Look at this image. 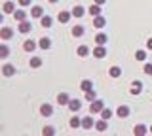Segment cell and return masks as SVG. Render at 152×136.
<instances>
[{
    "label": "cell",
    "mask_w": 152,
    "mask_h": 136,
    "mask_svg": "<svg viewBox=\"0 0 152 136\" xmlns=\"http://www.w3.org/2000/svg\"><path fill=\"white\" fill-rule=\"evenodd\" d=\"M135 59L141 60V63H142V60H146V51L145 49H137L135 51Z\"/></svg>",
    "instance_id": "obj_33"
},
{
    "label": "cell",
    "mask_w": 152,
    "mask_h": 136,
    "mask_svg": "<svg viewBox=\"0 0 152 136\" xmlns=\"http://www.w3.org/2000/svg\"><path fill=\"white\" fill-rule=\"evenodd\" d=\"M129 106H126V104H122V106H118V110H116V115L120 117V119H126L127 115H129Z\"/></svg>",
    "instance_id": "obj_10"
},
{
    "label": "cell",
    "mask_w": 152,
    "mask_h": 136,
    "mask_svg": "<svg viewBox=\"0 0 152 136\" xmlns=\"http://www.w3.org/2000/svg\"><path fill=\"white\" fill-rule=\"evenodd\" d=\"M80 89H82L84 93L91 91V89H93V81H91V79H82V81H80Z\"/></svg>",
    "instance_id": "obj_23"
},
{
    "label": "cell",
    "mask_w": 152,
    "mask_h": 136,
    "mask_svg": "<svg viewBox=\"0 0 152 136\" xmlns=\"http://www.w3.org/2000/svg\"><path fill=\"white\" fill-rule=\"evenodd\" d=\"M2 12H4V13H13V12H15V4H13V2H10V0H8V2H4Z\"/></svg>",
    "instance_id": "obj_26"
},
{
    "label": "cell",
    "mask_w": 152,
    "mask_h": 136,
    "mask_svg": "<svg viewBox=\"0 0 152 136\" xmlns=\"http://www.w3.org/2000/svg\"><path fill=\"white\" fill-rule=\"evenodd\" d=\"M104 2H107V0H95V4H99V6H103Z\"/></svg>",
    "instance_id": "obj_39"
},
{
    "label": "cell",
    "mask_w": 152,
    "mask_h": 136,
    "mask_svg": "<svg viewBox=\"0 0 152 136\" xmlns=\"http://www.w3.org/2000/svg\"><path fill=\"white\" fill-rule=\"evenodd\" d=\"M91 55L95 59H104V57H107V47H104V45H95V49L91 51Z\"/></svg>",
    "instance_id": "obj_2"
},
{
    "label": "cell",
    "mask_w": 152,
    "mask_h": 136,
    "mask_svg": "<svg viewBox=\"0 0 152 136\" xmlns=\"http://www.w3.org/2000/svg\"><path fill=\"white\" fill-rule=\"evenodd\" d=\"M76 55H78V57H88L89 55V47L88 45H78V49H76Z\"/></svg>",
    "instance_id": "obj_25"
},
{
    "label": "cell",
    "mask_w": 152,
    "mask_h": 136,
    "mask_svg": "<svg viewBox=\"0 0 152 136\" xmlns=\"http://www.w3.org/2000/svg\"><path fill=\"white\" fill-rule=\"evenodd\" d=\"M142 72H145L146 76H152V63H145V66H142Z\"/></svg>",
    "instance_id": "obj_36"
},
{
    "label": "cell",
    "mask_w": 152,
    "mask_h": 136,
    "mask_svg": "<svg viewBox=\"0 0 152 136\" xmlns=\"http://www.w3.org/2000/svg\"><path fill=\"white\" fill-rule=\"evenodd\" d=\"M40 115H44V117H51V115H53V106L48 104V102H46V104H42V106H40Z\"/></svg>",
    "instance_id": "obj_8"
},
{
    "label": "cell",
    "mask_w": 152,
    "mask_h": 136,
    "mask_svg": "<svg viewBox=\"0 0 152 136\" xmlns=\"http://www.w3.org/2000/svg\"><path fill=\"white\" fill-rule=\"evenodd\" d=\"M104 25H107V19H104L103 15H97V17H93V27H95V29H99V30H101Z\"/></svg>",
    "instance_id": "obj_19"
},
{
    "label": "cell",
    "mask_w": 152,
    "mask_h": 136,
    "mask_svg": "<svg viewBox=\"0 0 152 136\" xmlns=\"http://www.w3.org/2000/svg\"><path fill=\"white\" fill-rule=\"evenodd\" d=\"M48 2H50V4H57V2H59V0H48Z\"/></svg>",
    "instance_id": "obj_41"
},
{
    "label": "cell",
    "mask_w": 152,
    "mask_h": 136,
    "mask_svg": "<svg viewBox=\"0 0 152 136\" xmlns=\"http://www.w3.org/2000/svg\"><path fill=\"white\" fill-rule=\"evenodd\" d=\"M104 108V102L101 98H95L93 102H89V114H101Z\"/></svg>",
    "instance_id": "obj_1"
},
{
    "label": "cell",
    "mask_w": 152,
    "mask_h": 136,
    "mask_svg": "<svg viewBox=\"0 0 152 136\" xmlns=\"http://www.w3.org/2000/svg\"><path fill=\"white\" fill-rule=\"evenodd\" d=\"M129 93H131V95H141V93H142V81L135 79L133 85H131V89H129Z\"/></svg>",
    "instance_id": "obj_15"
},
{
    "label": "cell",
    "mask_w": 152,
    "mask_h": 136,
    "mask_svg": "<svg viewBox=\"0 0 152 136\" xmlns=\"http://www.w3.org/2000/svg\"><path fill=\"white\" fill-rule=\"evenodd\" d=\"M107 42H108V36L104 32H97L95 34V44L97 45H107Z\"/></svg>",
    "instance_id": "obj_17"
},
{
    "label": "cell",
    "mask_w": 152,
    "mask_h": 136,
    "mask_svg": "<svg viewBox=\"0 0 152 136\" xmlns=\"http://www.w3.org/2000/svg\"><path fill=\"white\" fill-rule=\"evenodd\" d=\"M12 15H13V19H15L17 23H21V21L27 19V12H25V10H15Z\"/></svg>",
    "instance_id": "obj_20"
},
{
    "label": "cell",
    "mask_w": 152,
    "mask_h": 136,
    "mask_svg": "<svg viewBox=\"0 0 152 136\" xmlns=\"http://www.w3.org/2000/svg\"><path fill=\"white\" fill-rule=\"evenodd\" d=\"M42 15H44V8L42 6H32L31 8V17L32 19H40Z\"/></svg>",
    "instance_id": "obj_13"
},
{
    "label": "cell",
    "mask_w": 152,
    "mask_h": 136,
    "mask_svg": "<svg viewBox=\"0 0 152 136\" xmlns=\"http://www.w3.org/2000/svg\"><path fill=\"white\" fill-rule=\"evenodd\" d=\"M8 57H10V47L0 44V59H8Z\"/></svg>",
    "instance_id": "obj_31"
},
{
    "label": "cell",
    "mask_w": 152,
    "mask_h": 136,
    "mask_svg": "<svg viewBox=\"0 0 152 136\" xmlns=\"http://www.w3.org/2000/svg\"><path fill=\"white\" fill-rule=\"evenodd\" d=\"M80 108H82V100H78V98H70L69 100V110L76 114V112H80Z\"/></svg>",
    "instance_id": "obj_7"
},
{
    "label": "cell",
    "mask_w": 152,
    "mask_h": 136,
    "mask_svg": "<svg viewBox=\"0 0 152 136\" xmlns=\"http://www.w3.org/2000/svg\"><path fill=\"white\" fill-rule=\"evenodd\" d=\"M42 134H44V136H53L55 129H53V127H44V129H42Z\"/></svg>",
    "instance_id": "obj_35"
},
{
    "label": "cell",
    "mask_w": 152,
    "mask_h": 136,
    "mask_svg": "<svg viewBox=\"0 0 152 136\" xmlns=\"http://www.w3.org/2000/svg\"><path fill=\"white\" fill-rule=\"evenodd\" d=\"M70 13H72V17H76V19H80V17H84L86 10H84V6H74L72 10H70Z\"/></svg>",
    "instance_id": "obj_21"
},
{
    "label": "cell",
    "mask_w": 152,
    "mask_h": 136,
    "mask_svg": "<svg viewBox=\"0 0 152 136\" xmlns=\"http://www.w3.org/2000/svg\"><path fill=\"white\" fill-rule=\"evenodd\" d=\"M0 38L2 40H12L13 38V29L12 27H2V29H0Z\"/></svg>",
    "instance_id": "obj_6"
},
{
    "label": "cell",
    "mask_w": 152,
    "mask_h": 136,
    "mask_svg": "<svg viewBox=\"0 0 152 136\" xmlns=\"http://www.w3.org/2000/svg\"><path fill=\"white\" fill-rule=\"evenodd\" d=\"M88 13L91 17H97V15H103V8L99 6V4H93V6H89L88 8Z\"/></svg>",
    "instance_id": "obj_14"
},
{
    "label": "cell",
    "mask_w": 152,
    "mask_h": 136,
    "mask_svg": "<svg viewBox=\"0 0 152 136\" xmlns=\"http://www.w3.org/2000/svg\"><path fill=\"white\" fill-rule=\"evenodd\" d=\"M38 47V44H36V42L34 40H31V38H28V40H25V42H23V49H25L27 51V53H32V51H34Z\"/></svg>",
    "instance_id": "obj_9"
},
{
    "label": "cell",
    "mask_w": 152,
    "mask_h": 136,
    "mask_svg": "<svg viewBox=\"0 0 152 136\" xmlns=\"http://www.w3.org/2000/svg\"><path fill=\"white\" fill-rule=\"evenodd\" d=\"M91 127H95V119H93V114H89V115H86L84 119H82V129L84 130H89Z\"/></svg>",
    "instance_id": "obj_3"
},
{
    "label": "cell",
    "mask_w": 152,
    "mask_h": 136,
    "mask_svg": "<svg viewBox=\"0 0 152 136\" xmlns=\"http://www.w3.org/2000/svg\"><path fill=\"white\" fill-rule=\"evenodd\" d=\"M4 21V12H0V23Z\"/></svg>",
    "instance_id": "obj_40"
},
{
    "label": "cell",
    "mask_w": 152,
    "mask_h": 136,
    "mask_svg": "<svg viewBox=\"0 0 152 136\" xmlns=\"http://www.w3.org/2000/svg\"><path fill=\"white\" fill-rule=\"evenodd\" d=\"M38 47H40V49H50L51 47V40L50 38H40V42H38Z\"/></svg>",
    "instance_id": "obj_27"
},
{
    "label": "cell",
    "mask_w": 152,
    "mask_h": 136,
    "mask_svg": "<svg viewBox=\"0 0 152 136\" xmlns=\"http://www.w3.org/2000/svg\"><path fill=\"white\" fill-rule=\"evenodd\" d=\"M112 114H114V112L112 110H108V108H103V112H101V117H103V119H110V117H112Z\"/></svg>",
    "instance_id": "obj_34"
},
{
    "label": "cell",
    "mask_w": 152,
    "mask_h": 136,
    "mask_svg": "<svg viewBox=\"0 0 152 136\" xmlns=\"http://www.w3.org/2000/svg\"><path fill=\"white\" fill-rule=\"evenodd\" d=\"M69 100H70V96L66 93H59L57 95V104L59 106H69Z\"/></svg>",
    "instance_id": "obj_18"
},
{
    "label": "cell",
    "mask_w": 152,
    "mask_h": 136,
    "mask_svg": "<svg viewBox=\"0 0 152 136\" xmlns=\"http://www.w3.org/2000/svg\"><path fill=\"white\" fill-rule=\"evenodd\" d=\"M17 30L21 32V34H28V32L32 30V23H28L27 19H25V21H21V23L17 25Z\"/></svg>",
    "instance_id": "obj_4"
},
{
    "label": "cell",
    "mask_w": 152,
    "mask_h": 136,
    "mask_svg": "<svg viewBox=\"0 0 152 136\" xmlns=\"http://www.w3.org/2000/svg\"><path fill=\"white\" fill-rule=\"evenodd\" d=\"M146 49H150V51H152V38L146 40Z\"/></svg>",
    "instance_id": "obj_38"
},
{
    "label": "cell",
    "mask_w": 152,
    "mask_h": 136,
    "mask_svg": "<svg viewBox=\"0 0 152 136\" xmlns=\"http://www.w3.org/2000/svg\"><path fill=\"white\" fill-rule=\"evenodd\" d=\"M84 98H86L88 102H93L95 98H97V93H95L93 89H91V91H86V93H84Z\"/></svg>",
    "instance_id": "obj_32"
},
{
    "label": "cell",
    "mask_w": 152,
    "mask_h": 136,
    "mask_svg": "<svg viewBox=\"0 0 152 136\" xmlns=\"http://www.w3.org/2000/svg\"><path fill=\"white\" fill-rule=\"evenodd\" d=\"M108 76H110V78H120L122 76V68L120 66H110V70H108Z\"/></svg>",
    "instance_id": "obj_30"
},
{
    "label": "cell",
    "mask_w": 152,
    "mask_h": 136,
    "mask_svg": "<svg viewBox=\"0 0 152 136\" xmlns=\"http://www.w3.org/2000/svg\"><path fill=\"white\" fill-rule=\"evenodd\" d=\"M28 66H31V68H40L42 66V59L40 57H31V60H28Z\"/></svg>",
    "instance_id": "obj_29"
},
{
    "label": "cell",
    "mask_w": 152,
    "mask_h": 136,
    "mask_svg": "<svg viewBox=\"0 0 152 136\" xmlns=\"http://www.w3.org/2000/svg\"><path fill=\"white\" fill-rule=\"evenodd\" d=\"M148 130H150V134H152V125H150V127H148Z\"/></svg>",
    "instance_id": "obj_42"
},
{
    "label": "cell",
    "mask_w": 152,
    "mask_h": 136,
    "mask_svg": "<svg viewBox=\"0 0 152 136\" xmlns=\"http://www.w3.org/2000/svg\"><path fill=\"white\" fill-rule=\"evenodd\" d=\"M40 25L44 27V29H50V27L53 25V19H51L50 15H42V17H40Z\"/></svg>",
    "instance_id": "obj_24"
},
{
    "label": "cell",
    "mask_w": 152,
    "mask_h": 136,
    "mask_svg": "<svg viewBox=\"0 0 152 136\" xmlns=\"http://www.w3.org/2000/svg\"><path fill=\"white\" fill-rule=\"evenodd\" d=\"M70 17H72V13H70V12H66V10H61L59 13H57V19H59V23H63V25L70 21Z\"/></svg>",
    "instance_id": "obj_11"
},
{
    "label": "cell",
    "mask_w": 152,
    "mask_h": 136,
    "mask_svg": "<svg viewBox=\"0 0 152 136\" xmlns=\"http://www.w3.org/2000/svg\"><path fill=\"white\" fill-rule=\"evenodd\" d=\"M19 6H23V8H28V6H31V0H19Z\"/></svg>",
    "instance_id": "obj_37"
},
{
    "label": "cell",
    "mask_w": 152,
    "mask_h": 136,
    "mask_svg": "<svg viewBox=\"0 0 152 136\" xmlns=\"http://www.w3.org/2000/svg\"><path fill=\"white\" fill-rule=\"evenodd\" d=\"M146 132H150V130L146 129V125H142V123L135 125V129H133V134H135V136H145Z\"/></svg>",
    "instance_id": "obj_16"
},
{
    "label": "cell",
    "mask_w": 152,
    "mask_h": 136,
    "mask_svg": "<svg viewBox=\"0 0 152 136\" xmlns=\"http://www.w3.org/2000/svg\"><path fill=\"white\" fill-rule=\"evenodd\" d=\"M108 129V121L107 119H99V121H95V130H97V132H104V130Z\"/></svg>",
    "instance_id": "obj_12"
},
{
    "label": "cell",
    "mask_w": 152,
    "mask_h": 136,
    "mask_svg": "<svg viewBox=\"0 0 152 136\" xmlns=\"http://www.w3.org/2000/svg\"><path fill=\"white\" fill-rule=\"evenodd\" d=\"M69 125H70V129H82V119L78 115H74V117H70Z\"/></svg>",
    "instance_id": "obj_22"
},
{
    "label": "cell",
    "mask_w": 152,
    "mask_h": 136,
    "mask_svg": "<svg viewBox=\"0 0 152 136\" xmlns=\"http://www.w3.org/2000/svg\"><path fill=\"white\" fill-rule=\"evenodd\" d=\"M15 72H17V70H15V66H13V64H4V66H2V76H6V78H12V76H15Z\"/></svg>",
    "instance_id": "obj_5"
},
{
    "label": "cell",
    "mask_w": 152,
    "mask_h": 136,
    "mask_svg": "<svg viewBox=\"0 0 152 136\" xmlns=\"http://www.w3.org/2000/svg\"><path fill=\"white\" fill-rule=\"evenodd\" d=\"M72 36H74V38H82V36H84V27L82 25L72 27Z\"/></svg>",
    "instance_id": "obj_28"
}]
</instances>
